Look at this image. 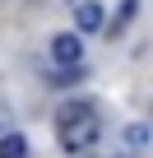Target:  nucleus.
Here are the masks:
<instances>
[{
	"label": "nucleus",
	"instance_id": "obj_7",
	"mask_svg": "<svg viewBox=\"0 0 153 158\" xmlns=\"http://www.w3.org/2000/svg\"><path fill=\"white\" fill-rule=\"evenodd\" d=\"M135 5L139 0H121V19H135Z\"/></svg>",
	"mask_w": 153,
	"mask_h": 158
},
{
	"label": "nucleus",
	"instance_id": "obj_4",
	"mask_svg": "<svg viewBox=\"0 0 153 158\" xmlns=\"http://www.w3.org/2000/svg\"><path fill=\"white\" fill-rule=\"evenodd\" d=\"M0 158H28V139L23 135H5L0 139Z\"/></svg>",
	"mask_w": 153,
	"mask_h": 158
},
{
	"label": "nucleus",
	"instance_id": "obj_2",
	"mask_svg": "<svg viewBox=\"0 0 153 158\" xmlns=\"http://www.w3.org/2000/svg\"><path fill=\"white\" fill-rule=\"evenodd\" d=\"M79 56H84V42H79V33H56V37H51V60H56L60 70L79 65Z\"/></svg>",
	"mask_w": 153,
	"mask_h": 158
},
{
	"label": "nucleus",
	"instance_id": "obj_1",
	"mask_svg": "<svg viewBox=\"0 0 153 158\" xmlns=\"http://www.w3.org/2000/svg\"><path fill=\"white\" fill-rule=\"evenodd\" d=\"M56 121H60V144H65V149H74V153L88 149V144L98 139V130H102V126H98V116H93V102H70Z\"/></svg>",
	"mask_w": 153,
	"mask_h": 158
},
{
	"label": "nucleus",
	"instance_id": "obj_6",
	"mask_svg": "<svg viewBox=\"0 0 153 158\" xmlns=\"http://www.w3.org/2000/svg\"><path fill=\"white\" fill-rule=\"evenodd\" d=\"M74 79H79V65H70V70H60V74H51V89H70Z\"/></svg>",
	"mask_w": 153,
	"mask_h": 158
},
{
	"label": "nucleus",
	"instance_id": "obj_3",
	"mask_svg": "<svg viewBox=\"0 0 153 158\" xmlns=\"http://www.w3.org/2000/svg\"><path fill=\"white\" fill-rule=\"evenodd\" d=\"M74 23H79V33H98L107 23V14H102L98 0H79V5H74Z\"/></svg>",
	"mask_w": 153,
	"mask_h": 158
},
{
	"label": "nucleus",
	"instance_id": "obj_5",
	"mask_svg": "<svg viewBox=\"0 0 153 158\" xmlns=\"http://www.w3.org/2000/svg\"><path fill=\"white\" fill-rule=\"evenodd\" d=\"M148 139H153L148 126H125V144H148Z\"/></svg>",
	"mask_w": 153,
	"mask_h": 158
}]
</instances>
